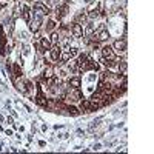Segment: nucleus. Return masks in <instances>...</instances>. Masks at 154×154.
<instances>
[{
  "label": "nucleus",
  "instance_id": "nucleus-1",
  "mask_svg": "<svg viewBox=\"0 0 154 154\" xmlns=\"http://www.w3.org/2000/svg\"><path fill=\"white\" fill-rule=\"evenodd\" d=\"M80 106L85 112H91V111H96L99 108V103H96V102H93V100H83L80 103Z\"/></svg>",
  "mask_w": 154,
  "mask_h": 154
},
{
  "label": "nucleus",
  "instance_id": "nucleus-2",
  "mask_svg": "<svg viewBox=\"0 0 154 154\" xmlns=\"http://www.w3.org/2000/svg\"><path fill=\"white\" fill-rule=\"evenodd\" d=\"M102 56H103V59H108V60H116V53L109 45L102 48Z\"/></svg>",
  "mask_w": 154,
  "mask_h": 154
},
{
  "label": "nucleus",
  "instance_id": "nucleus-3",
  "mask_svg": "<svg viewBox=\"0 0 154 154\" xmlns=\"http://www.w3.org/2000/svg\"><path fill=\"white\" fill-rule=\"evenodd\" d=\"M66 100H71V102H77V100H80L82 99V93L79 91V88H72L71 89V93H68L65 96Z\"/></svg>",
  "mask_w": 154,
  "mask_h": 154
},
{
  "label": "nucleus",
  "instance_id": "nucleus-4",
  "mask_svg": "<svg viewBox=\"0 0 154 154\" xmlns=\"http://www.w3.org/2000/svg\"><path fill=\"white\" fill-rule=\"evenodd\" d=\"M51 60L53 62H60V54H62V49L59 45H53L51 46Z\"/></svg>",
  "mask_w": 154,
  "mask_h": 154
},
{
  "label": "nucleus",
  "instance_id": "nucleus-5",
  "mask_svg": "<svg viewBox=\"0 0 154 154\" xmlns=\"http://www.w3.org/2000/svg\"><path fill=\"white\" fill-rule=\"evenodd\" d=\"M71 32H72L74 37H82V35H83V28H82V25H80V23L71 25Z\"/></svg>",
  "mask_w": 154,
  "mask_h": 154
},
{
  "label": "nucleus",
  "instance_id": "nucleus-6",
  "mask_svg": "<svg viewBox=\"0 0 154 154\" xmlns=\"http://www.w3.org/2000/svg\"><path fill=\"white\" fill-rule=\"evenodd\" d=\"M22 16H23V19L26 20V22H29L31 20V9H29V6L28 5H22Z\"/></svg>",
  "mask_w": 154,
  "mask_h": 154
},
{
  "label": "nucleus",
  "instance_id": "nucleus-7",
  "mask_svg": "<svg viewBox=\"0 0 154 154\" xmlns=\"http://www.w3.org/2000/svg\"><path fill=\"white\" fill-rule=\"evenodd\" d=\"M114 49L117 51V53H123L126 49V42L125 40H116L114 42Z\"/></svg>",
  "mask_w": 154,
  "mask_h": 154
},
{
  "label": "nucleus",
  "instance_id": "nucleus-8",
  "mask_svg": "<svg viewBox=\"0 0 154 154\" xmlns=\"http://www.w3.org/2000/svg\"><path fill=\"white\" fill-rule=\"evenodd\" d=\"M34 11H40L42 14H48V12H49V8H48L46 5L40 3V2H37V3H34Z\"/></svg>",
  "mask_w": 154,
  "mask_h": 154
},
{
  "label": "nucleus",
  "instance_id": "nucleus-9",
  "mask_svg": "<svg viewBox=\"0 0 154 154\" xmlns=\"http://www.w3.org/2000/svg\"><path fill=\"white\" fill-rule=\"evenodd\" d=\"M40 23H42V20H40V19L29 20V28H31V31H37L38 28H40Z\"/></svg>",
  "mask_w": 154,
  "mask_h": 154
},
{
  "label": "nucleus",
  "instance_id": "nucleus-10",
  "mask_svg": "<svg viewBox=\"0 0 154 154\" xmlns=\"http://www.w3.org/2000/svg\"><path fill=\"white\" fill-rule=\"evenodd\" d=\"M51 45H59V42H60V34L59 32H53L51 34Z\"/></svg>",
  "mask_w": 154,
  "mask_h": 154
},
{
  "label": "nucleus",
  "instance_id": "nucleus-11",
  "mask_svg": "<svg viewBox=\"0 0 154 154\" xmlns=\"http://www.w3.org/2000/svg\"><path fill=\"white\" fill-rule=\"evenodd\" d=\"M97 38L99 40H106V38H109V32L106 29H102L99 34H97Z\"/></svg>",
  "mask_w": 154,
  "mask_h": 154
},
{
  "label": "nucleus",
  "instance_id": "nucleus-12",
  "mask_svg": "<svg viewBox=\"0 0 154 154\" xmlns=\"http://www.w3.org/2000/svg\"><path fill=\"white\" fill-rule=\"evenodd\" d=\"M69 85L72 88H79L80 86V77H72V79H69Z\"/></svg>",
  "mask_w": 154,
  "mask_h": 154
},
{
  "label": "nucleus",
  "instance_id": "nucleus-13",
  "mask_svg": "<svg viewBox=\"0 0 154 154\" xmlns=\"http://www.w3.org/2000/svg\"><path fill=\"white\" fill-rule=\"evenodd\" d=\"M54 28H56V22L54 20H49L48 25H46V31H53Z\"/></svg>",
  "mask_w": 154,
  "mask_h": 154
},
{
  "label": "nucleus",
  "instance_id": "nucleus-14",
  "mask_svg": "<svg viewBox=\"0 0 154 154\" xmlns=\"http://www.w3.org/2000/svg\"><path fill=\"white\" fill-rule=\"evenodd\" d=\"M69 59H71L69 53H63V54H60V60H62V62H68Z\"/></svg>",
  "mask_w": 154,
  "mask_h": 154
},
{
  "label": "nucleus",
  "instance_id": "nucleus-15",
  "mask_svg": "<svg viewBox=\"0 0 154 154\" xmlns=\"http://www.w3.org/2000/svg\"><path fill=\"white\" fill-rule=\"evenodd\" d=\"M119 71H122V72L126 71V62H125V60H122V62L119 63Z\"/></svg>",
  "mask_w": 154,
  "mask_h": 154
},
{
  "label": "nucleus",
  "instance_id": "nucleus-16",
  "mask_svg": "<svg viewBox=\"0 0 154 154\" xmlns=\"http://www.w3.org/2000/svg\"><path fill=\"white\" fill-rule=\"evenodd\" d=\"M43 75H45V77H51V75H53V68H49V66H48V68L45 69Z\"/></svg>",
  "mask_w": 154,
  "mask_h": 154
},
{
  "label": "nucleus",
  "instance_id": "nucleus-17",
  "mask_svg": "<svg viewBox=\"0 0 154 154\" xmlns=\"http://www.w3.org/2000/svg\"><path fill=\"white\" fill-rule=\"evenodd\" d=\"M14 74H16L17 77H20V75H22V72H20V68H19V65H14Z\"/></svg>",
  "mask_w": 154,
  "mask_h": 154
},
{
  "label": "nucleus",
  "instance_id": "nucleus-18",
  "mask_svg": "<svg viewBox=\"0 0 154 154\" xmlns=\"http://www.w3.org/2000/svg\"><path fill=\"white\" fill-rule=\"evenodd\" d=\"M68 111H69L71 114H77V109H75L74 106H68Z\"/></svg>",
  "mask_w": 154,
  "mask_h": 154
},
{
  "label": "nucleus",
  "instance_id": "nucleus-19",
  "mask_svg": "<svg viewBox=\"0 0 154 154\" xmlns=\"http://www.w3.org/2000/svg\"><path fill=\"white\" fill-rule=\"evenodd\" d=\"M77 20H79V22H85L86 17H85V16H79V17H77Z\"/></svg>",
  "mask_w": 154,
  "mask_h": 154
}]
</instances>
